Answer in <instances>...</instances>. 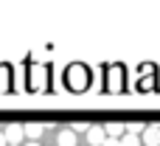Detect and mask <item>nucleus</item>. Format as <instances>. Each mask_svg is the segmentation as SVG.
I'll use <instances>...</instances> for the list:
<instances>
[{
    "label": "nucleus",
    "instance_id": "13",
    "mask_svg": "<svg viewBox=\"0 0 160 146\" xmlns=\"http://www.w3.org/2000/svg\"><path fill=\"white\" fill-rule=\"evenodd\" d=\"M101 146H118V141H115V138H107V141H104Z\"/></svg>",
    "mask_w": 160,
    "mask_h": 146
},
{
    "label": "nucleus",
    "instance_id": "4",
    "mask_svg": "<svg viewBox=\"0 0 160 146\" xmlns=\"http://www.w3.org/2000/svg\"><path fill=\"white\" fill-rule=\"evenodd\" d=\"M104 141H107L104 127H87V143H90V146H101Z\"/></svg>",
    "mask_w": 160,
    "mask_h": 146
},
{
    "label": "nucleus",
    "instance_id": "10",
    "mask_svg": "<svg viewBox=\"0 0 160 146\" xmlns=\"http://www.w3.org/2000/svg\"><path fill=\"white\" fill-rule=\"evenodd\" d=\"M118 73H121V68H118V65H112V68H110V90H112V93L121 87V84H118Z\"/></svg>",
    "mask_w": 160,
    "mask_h": 146
},
{
    "label": "nucleus",
    "instance_id": "9",
    "mask_svg": "<svg viewBox=\"0 0 160 146\" xmlns=\"http://www.w3.org/2000/svg\"><path fill=\"white\" fill-rule=\"evenodd\" d=\"M124 129H127V135H141V132L146 129V124H141V121H129V124H124Z\"/></svg>",
    "mask_w": 160,
    "mask_h": 146
},
{
    "label": "nucleus",
    "instance_id": "7",
    "mask_svg": "<svg viewBox=\"0 0 160 146\" xmlns=\"http://www.w3.org/2000/svg\"><path fill=\"white\" fill-rule=\"evenodd\" d=\"M56 141H59V146H76V135H73L70 129H62Z\"/></svg>",
    "mask_w": 160,
    "mask_h": 146
},
{
    "label": "nucleus",
    "instance_id": "16",
    "mask_svg": "<svg viewBox=\"0 0 160 146\" xmlns=\"http://www.w3.org/2000/svg\"><path fill=\"white\" fill-rule=\"evenodd\" d=\"M6 146H14V143H6Z\"/></svg>",
    "mask_w": 160,
    "mask_h": 146
},
{
    "label": "nucleus",
    "instance_id": "15",
    "mask_svg": "<svg viewBox=\"0 0 160 146\" xmlns=\"http://www.w3.org/2000/svg\"><path fill=\"white\" fill-rule=\"evenodd\" d=\"M25 146H39V143H37V141H28V143H25Z\"/></svg>",
    "mask_w": 160,
    "mask_h": 146
},
{
    "label": "nucleus",
    "instance_id": "5",
    "mask_svg": "<svg viewBox=\"0 0 160 146\" xmlns=\"http://www.w3.org/2000/svg\"><path fill=\"white\" fill-rule=\"evenodd\" d=\"M68 76H70V79H79V82H73V87H79V90L87 84V73H84V68H79V65H73V68L68 70Z\"/></svg>",
    "mask_w": 160,
    "mask_h": 146
},
{
    "label": "nucleus",
    "instance_id": "14",
    "mask_svg": "<svg viewBox=\"0 0 160 146\" xmlns=\"http://www.w3.org/2000/svg\"><path fill=\"white\" fill-rule=\"evenodd\" d=\"M0 146H6V138H3V132H0Z\"/></svg>",
    "mask_w": 160,
    "mask_h": 146
},
{
    "label": "nucleus",
    "instance_id": "2",
    "mask_svg": "<svg viewBox=\"0 0 160 146\" xmlns=\"http://www.w3.org/2000/svg\"><path fill=\"white\" fill-rule=\"evenodd\" d=\"M141 146H160V127H146L141 132Z\"/></svg>",
    "mask_w": 160,
    "mask_h": 146
},
{
    "label": "nucleus",
    "instance_id": "1",
    "mask_svg": "<svg viewBox=\"0 0 160 146\" xmlns=\"http://www.w3.org/2000/svg\"><path fill=\"white\" fill-rule=\"evenodd\" d=\"M3 138H6V143L20 146V141H22V124H8L3 129Z\"/></svg>",
    "mask_w": 160,
    "mask_h": 146
},
{
    "label": "nucleus",
    "instance_id": "12",
    "mask_svg": "<svg viewBox=\"0 0 160 146\" xmlns=\"http://www.w3.org/2000/svg\"><path fill=\"white\" fill-rule=\"evenodd\" d=\"M87 127H90V124H73L70 132H73V135H76V132H87Z\"/></svg>",
    "mask_w": 160,
    "mask_h": 146
},
{
    "label": "nucleus",
    "instance_id": "8",
    "mask_svg": "<svg viewBox=\"0 0 160 146\" xmlns=\"http://www.w3.org/2000/svg\"><path fill=\"white\" fill-rule=\"evenodd\" d=\"M118 146H141V135H121L118 138Z\"/></svg>",
    "mask_w": 160,
    "mask_h": 146
},
{
    "label": "nucleus",
    "instance_id": "6",
    "mask_svg": "<svg viewBox=\"0 0 160 146\" xmlns=\"http://www.w3.org/2000/svg\"><path fill=\"white\" fill-rule=\"evenodd\" d=\"M104 135L118 141V138L124 135V124H121V121H110V124H104Z\"/></svg>",
    "mask_w": 160,
    "mask_h": 146
},
{
    "label": "nucleus",
    "instance_id": "3",
    "mask_svg": "<svg viewBox=\"0 0 160 146\" xmlns=\"http://www.w3.org/2000/svg\"><path fill=\"white\" fill-rule=\"evenodd\" d=\"M42 132H45V127L42 124H22V138H28V141H37L39 143V138H42Z\"/></svg>",
    "mask_w": 160,
    "mask_h": 146
},
{
    "label": "nucleus",
    "instance_id": "11",
    "mask_svg": "<svg viewBox=\"0 0 160 146\" xmlns=\"http://www.w3.org/2000/svg\"><path fill=\"white\" fill-rule=\"evenodd\" d=\"M6 90H8V68L0 65V93H6Z\"/></svg>",
    "mask_w": 160,
    "mask_h": 146
}]
</instances>
